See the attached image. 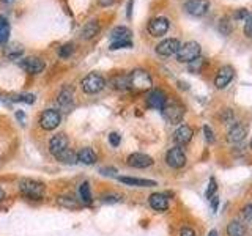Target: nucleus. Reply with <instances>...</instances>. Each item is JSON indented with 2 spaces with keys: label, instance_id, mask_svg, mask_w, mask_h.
Masks as SVG:
<instances>
[{
  "label": "nucleus",
  "instance_id": "obj_2",
  "mask_svg": "<svg viewBox=\"0 0 252 236\" xmlns=\"http://www.w3.org/2000/svg\"><path fill=\"white\" fill-rule=\"evenodd\" d=\"M19 191L22 195L29 197V199L39 200V199H43L44 194H46V186L41 183V181L24 178L19 181Z\"/></svg>",
  "mask_w": 252,
  "mask_h": 236
},
{
  "label": "nucleus",
  "instance_id": "obj_25",
  "mask_svg": "<svg viewBox=\"0 0 252 236\" xmlns=\"http://www.w3.org/2000/svg\"><path fill=\"white\" fill-rule=\"evenodd\" d=\"M227 235L228 236H244L246 235V225L240 222V220H232V222L227 225Z\"/></svg>",
  "mask_w": 252,
  "mask_h": 236
},
{
  "label": "nucleus",
  "instance_id": "obj_50",
  "mask_svg": "<svg viewBox=\"0 0 252 236\" xmlns=\"http://www.w3.org/2000/svg\"><path fill=\"white\" fill-rule=\"evenodd\" d=\"M18 118H19V120H22V118H24V114H22V112H18Z\"/></svg>",
  "mask_w": 252,
  "mask_h": 236
},
{
  "label": "nucleus",
  "instance_id": "obj_49",
  "mask_svg": "<svg viewBox=\"0 0 252 236\" xmlns=\"http://www.w3.org/2000/svg\"><path fill=\"white\" fill-rule=\"evenodd\" d=\"M208 236H219V235H218V232H216V230H211V232L208 233Z\"/></svg>",
  "mask_w": 252,
  "mask_h": 236
},
{
  "label": "nucleus",
  "instance_id": "obj_32",
  "mask_svg": "<svg viewBox=\"0 0 252 236\" xmlns=\"http://www.w3.org/2000/svg\"><path fill=\"white\" fill-rule=\"evenodd\" d=\"M11 101H16V102H27V104H33L35 102V94H29V93H22V94H13L10 96Z\"/></svg>",
  "mask_w": 252,
  "mask_h": 236
},
{
  "label": "nucleus",
  "instance_id": "obj_31",
  "mask_svg": "<svg viewBox=\"0 0 252 236\" xmlns=\"http://www.w3.org/2000/svg\"><path fill=\"white\" fill-rule=\"evenodd\" d=\"M205 65H207V60H205L203 57H197V59H194L192 61H189V63H188V69L191 71V73L197 74V73H200L202 68H203Z\"/></svg>",
  "mask_w": 252,
  "mask_h": 236
},
{
  "label": "nucleus",
  "instance_id": "obj_3",
  "mask_svg": "<svg viewBox=\"0 0 252 236\" xmlns=\"http://www.w3.org/2000/svg\"><path fill=\"white\" fill-rule=\"evenodd\" d=\"M161 112H162V117L165 118V121L170 124H178L183 121V118H185V107L183 104H180L178 101H165Z\"/></svg>",
  "mask_w": 252,
  "mask_h": 236
},
{
  "label": "nucleus",
  "instance_id": "obj_51",
  "mask_svg": "<svg viewBox=\"0 0 252 236\" xmlns=\"http://www.w3.org/2000/svg\"><path fill=\"white\" fill-rule=\"evenodd\" d=\"M2 2H3V3H13L14 0H2Z\"/></svg>",
  "mask_w": 252,
  "mask_h": 236
},
{
  "label": "nucleus",
  "instance_id": "obj_52",
  "mask_svg": "<svg viewBox=\"0 0 252 236\" xmlns=\"http://www.w3.org/2000/svg\"><path fill=\"white\" fill-rule=\"evenodd\" d=\"M251 149H252V140H251Z\"/></svg>",
  "mask_w": 252,
  "mask_h": 236
},
{
  "label": "nucleus",
  "instance_id": "obj_36",
  "mask_svg": "<svg viewBox=\"0 0 252 236\" xmlns=\"http://www.w3.org/2000/svg\"><path fill=\"white\" fill-rule=\"evenodd\" d=\"M244 35H246L248 38H252V13H249V16L246 18V21H244Z\"/></svg>",
  "mask_w": 252,
  "mask_h": 236
},
{
  "label": "nucleus",
  "instance_id": "obj_13",
  "mask_svg": "<svg viewBox=\"0 0 252 236\" xmlns=\"http://www.w3.org/2000/svg\"><path fill=\"white\" fill-rule=\"evenodd\" d=\"M153 157L144 153H132L128 156V165L134 169H147L153 165Z\"/></svg>",
  "mask_w": 252,
  "mask_h": 236
},
{
  "label": "nucleus",
  "instance_id": "obj_26",
  "mask_svg": "<svg viewBox=\"0 0 252 236\" xmlns=\"http://www.w3.org/2000/svg\"><path fill=\"white\" fill-rule=\"evenodd\" d=\"M55 159L63 162V164H68V165H74L77 164V153H74L73 149L66 148L65 151H62L60 154L55 156Z\"/></svg>",
  "mask_w": 252,
  "mask_h": 236
},
{
  "label": "nucleus",
  "instance_id": "obj_21",
  "mask_svg": "<svg viewBox=\"0 0 252 236\" xmlns=\"http://www.w3.org/2000/svg\"><path fill=\"white\" fill-rule=\"evenodd\" d=\"M99 22L98 21H89L81 30V38L82 39H92L99 33Z\"/></svg>",
  "mask_w": 252,
  "mask_h": 236
},
{
  "label": "nucleus",
  "instance_id": "obj_33",
  "mask_svg": "<svg viewBox=\"0 0 252 236\" xmlns=\"http://www.w3.org/2000/svg\"><path fill=\"white\" fill-rule=\"evenodd\" d=\"M114 87L118 90H126V88H129V84H128V76H115L114 77V81H112Z\"/></svg>",
  "mask_w": 252,
  "mask_h": 236
},
{
  "label": "nucleus",
  "instance_id": "obj_45",
  "mask_svg": "<svg viewBox=\"0 0 252 236\" xmlns=\"http://www.w3.org/2000/svg\"><path fill=\"white\" fill-rule=\"evenodd\" d=\"M115 0H98V3L101 6H110V5H114Z\"/></svg>",
  "mask_w": 252,
  "mask_h": 236
},
{
  "label": "nucleus",
  "instance_id": "obj_38",
  "mask_svg": "<svg viewBox=\"0 0 252 236\" xmlns=\"http://www.w3.org/2000/svg\"><path fill=\"white\" fill-rule=\"evenodd\" d=\"M203 134H205V139H207L208 144H213V142H215V132H213V129L208 124L203 126Z\"/></svg>",
  "mask_w": 252,
  "mask_h": 236
},
{
  "label": "nucleus",
  "instance_id": "obj_44",
  "mask_svg": "<svg viewBox=\"0 0 252 236\" xmlns=\"http://www.w3.org/2000/svg\"><path fill=\"white\" fill-rule=\"evenodd\" d=\"M102 200L107 202V203H117V202H120V197L118 195H104L102 197Z\"/></svg>",
  "mask_w": 252,
  "mask_h": 236
},
{
  "label": "nucleus",
  "instance_id": "obj_48",
  "mask_svg": "<svg viewBox=\"0 0 252 236\" xmlns=\"http://www.w3.org/2000/svg\"><path fill=\"white\" fill-rule=\"evenodd\" d=\"M3 199H5V192L2 191V189H0V203L3 202Z\"/></svg>",
  "mask_w": 252,
  "mask_h": 236
},
{
  "label": "nucleus",
  "instance_id": "obj_8",
  "mask_svg": "<svg viewBox=\"0 0 252 236\" xmlns=\"http://www.w3.org/2000/svg\"><path fill=\"white\" fill-rule=\"evenodd\" d=\"M165 162L172 169H181L186 165V154L180 147H173L165 154Z\"/></svg>",
  "mask_w": 252,
  "mask_h": 236
},
{
  "label": "nucleus",
  "instance_id": "obj_43",
  "mask_svg": "<svg viewBox=\"0 0 252 236\" xmlns=\"http://www.w3.org/2000/svg\"><path fill=\"white\" fill-rule=\"evenodd\" d=\"M230 120H233V114H232L230 109H227V110H224V114H222V123H227Z\"/></svg>",
  "mask_w": 252,
  "mask_h": 236
},
{
  "label": "nucleus",
  "instance_id": "obj_40",
  "mask_svg": "<svg viewBox=\"0 0 252 236\" xmlns=\"http://www.w3.org/2000/svg\"><path fill=\"white\" fill-rule=\"evenodd\" d=\"M132 43H131V39H128V41H112L110 43V49H120V47H131Z\"/></svg>",
  "mask_w": 252,
  "mask_h": 236
},
{
  "label": "nucleus",
  "instance_id": "obj_17",
  "mask_svg": "<svg viewBox=\"0 0 252 236\" xmlns=\"http://www.w3.org/2000/svg\"><path fill=\"white\" fill-rule=\"evenodd\" d=\"M192 136H194V131L191 126L181 124L177 128V131L173 132V140H175L177 145H188L189 142H191Z\"/></svg>",
  "mask_w": 252,
  "mask_h": 236
},
{
  "label": "nucleus",
  "instance_id": "obj_20",
  "mask_svg": "<svg viewBox=\"0 0 252 236\" xmlns=\"http://www.w3.org/2000/svg\"><path fill=\"white\" fill-rule=\"evenodd\" d=\"M118 181L126 186H136V187H153L156 186V181L144 179V178H131V177H120Z\"/></svg>",
  "mask_w": 252,
  "mask_h": 236
},
{
  "label": "nucleus",
  "instance_id": "obj_16",
  "mask_svg": "<svg viewBox=\"0 0 252 236\" xmlns=\"http://www.w3.org/2000/svg\"><path fill=\"white\" fill-rule=\"evenodd\" d=\"M165 101H167V96H165V93L162 90H150L148 96H147V106L152 107V109H158L161 110L165 104Z\"/></svg>",
  "mask_w": 252,
  "mask_h": 236
},
{
  "label": "nucleus",
  "instance_id": "obj_24",
  "mask_svg": "<svg viewBox=\"0 0 252 236\" xmlns=\"http://www.w3.org/2000/svg\"><path fill=\"white\" fill-rule=\"evenodd\" d=\"M3 54L6 55L8 59H13V60H18L24 55V47L19 43H10L5 46Z\"/></svg>",
  "mask_w": 252,
  "mask_h": 236
},
{
  "label": "nucleus",
  "instance_id": "obj_9",
  "mask_svg": "<svg viewBox=\"0 0 252 236\" xmlns=\"http://www.w3.org/2000/svg\"><path fill=\"white\" fill-rule=\"evenodd\" d=\"M181 47V43L177 38H167L156 46V54L161 57H170V55H177L178 49Z\"/></svg>",
  "mask_w": 252,
  "mask_h": 236
},
{
  "label": "nucleus",
  "instance_id": "obj_19",
  "mask_svg": "<svg viewBox=\"0 0 252 236\" xmlns=\"http://www.w3.org/2000/svg\"><path fill=\"white\" fill-rule=\"evenodd\" d=\"M148 203H150V206H152L155 211H159V212L167 211V208H169V199H167V195L159 194V192H155V194L150 195Z\"/></svg>",
  "mask_w": 252,
  "mask_h": 236
},
{
  "label": "nucleus",
  "instance_id": "obj_35",
  "mask_svg": "<svg viewBox=\"0 0 252 236\" xmlns=\"http://www.w3.org/2000/svg\"><path fill=\"white\" fill-rule=\"evenodd\" d=\"M248 16H249V10H248V8H236L235 13H233V18L236 21H246Z\"/></svg>",
  "mask_w": 252,
  "mask_h": 236
},
{
  "label": "nucleus",
  "instance_id": "obj_15",
  "mask_svg": "<svg viewBox=\"0 0 252 236\" xmlns=\"http://www.w3.org/2000/svg\"><path fill=\"white\" fill-rule=\"evenodd\" d=\"M74 102V90L71 88V87H63V88L60 90L59 96H57V104L62 110H65V112H68V109L73 106Z\"/></svg>",
  "mask_w": 252,
  "mask_h": 236
},
{
  "label": "nucleus",
  "instance_id": "obj_22",
  "mask_svg": "<svg viewBox=\"0 0 252 236\" xmlns=\"http://www.w3.org/2000/svg\"><path fill=\"white\" fill-rule=\"evenodd\" d=\"M131 35L132 33L128 27L118 26L110 31V39H112V41H128V39H131Z\"/></svg>",
  "mask_w": 252,
  "mask_h": 236
},
{
  "label": "nucleus",
  "instance_id": "obj_18",
  "mask_svg": "<svg viewBox=\"0 0 252 236\" xmlns=\"http://www.w3.org/2000/svg\"><path fill=\"white\" fill-rule=\"evenodd\" d=\"M68 144H69V140L65 134H57V136H54L49 142V151L54 156H57L62 151H65V149L68 148Z\"/></svg>",
  "mask_w": 252,
  "mask_h": 236
},
{
  "label": "nucleus",
  "instance_id": "obj_46",
  "mask_svg": "<svg viewBox=\"0 0 252 236\" xmlns=\"http://www.w3.org/2000/svg\"><path fill=\"white\" fill-rule=\"evenodd\" d=\"M114 172H115V170H112V169H101V173H102V175H114Z\"/></svg>",
  "mask_w": 252,
  "mask_h": 236
},
{
  "label": "nucleus",
  "instance_id": "obj_14",
  "mask_svg": "<svg viewBox=\"0 0 252 236\" xmlns=\"http://www.w3.org/2000/svg\"><path fill=\"white\" fill-rule=\"evenodd\" d=\"M246 136H248L246 126H244L243 123H235L227 132V140L230 142V144L236 145V144H241V142L246 139Z\"/></svg>",
  "mask_w": 252,
  "mask_h": 236
},
{
  "label": "nucleus",
  "instance_id": "obj_47",
  "mask_svg": "<svg viewBox=\"0 0 252 236\" xmlns=\"http://www.w3.org/2000/svg\"><path fill=\"white\" fill-rule=\"evenodd\" d=\"M131 11H132V0L128 2V18H131Z\"/></svg>",
  "mask_w": 252,
  "mask_h": 236
},
{
  "label": "nucleus",
  "instance_id": "obj_42",
  "mask_svg": "<svg viewBox=\"0 0 252 236\" xmlns=\"http://www.w3.org/2000/svg\"><path fill=\"white\" fill-rule=\"evenodd\" d=\"M180 236H195V232L192 230L191 227H183L180 232Z\"/></svg>",
  "mask_w": 252,
  "mask_h": 236
},
{
  "label": "nucleus",
  "instance_id": "obj_27",
  "mask_svg": "<svg viewBox=\"0 0 252 236\" xmlns=\"http://www.w3.org/2000/svg\"><path fill=\"white\" fill-rule=\"evenodd\" d=\"M8 36H10V22L5 16L0 14V46L8 41Z\"/></svg>",
  "mask_w": 252,
  "mask_h": 236
},
{
  "label": "nucleus",
  "instance_id": "obj_29",
  "mask_svg": "<svg viewBox=\"0 0 252 236\" xmlns=\"http://www.w3.org/2000/svg\"><path fill=\"white\" fill-rule=\"evenodd\" d=\"M57 203L63 208H69V209H77L81 208V203H79L73 197H57Z\"/></svg>",
  "mask_w": 252,
  "mask_h": 236
},
{
  "label": "nucleus",
  "instance_id": "obj_6",
  "mask_svg": "<svg viewBox=\"0 0 252 236\" xmlns=\"http://www.w3.org/2000/svg\"><path fill=\"white\" fill-rule=\"evenodd\" d=\"M62 121V115L59 110L55 109H47L39 115V126L46 131H52L55 129Z\"/></svg>",
  "mask_w": 252,
  "mask_h": 236
},
{
  "label": "nucleus",
  "instance_id": "obj_39",
  "mask_svg": "<svg viewBox=\"0 0 252 236\" xmlns=\"http://www.w3.org/2000/svg\"><path fill=\"white\" fill-rule=\"evenodd\" d=\"M120 142H122V137L118 136L117 132H110L109 134V144L112 145L114 148H117L118 145H120Z\"/></svg>",
  "mask_w": 252,
  "mask_h": 236
},
{
  "label": "nucleus",
  "instance_id": "obj_34",
  "mask_svg": "<svg viewBox=\"0 0 252 236\" xmlns=\"http://www.w3.org/2000/svg\"><path fill=\"white\" fill-rule=\"evenodd\" d=\"M74 52V44L73 43H66V44H63L60 49H59V55L62 59H68L71 54Z\"/></svg>",
  "mask_w": 252,
  "mask_h": 236
},
{
  "label": "nucleus",
  "instance_id": "obj_37",
  "mask_svg": "<svg viewBox=\"0 0 252 236\" xmlns=\"http://www.w3.org/2000/svg\"><path fill=\"white\" fill-rule=\"evenodd\" d=\"M216 189H218L216 181H215V178H211V179H210V184H208V189H207V199H208V200H211V199H213V195L216 194Z\"/></svg>",
  "mask_w": 252,
  "mask_h": 236
},
{
  "label": "nucleus",
  "instance_id": "obj_28",
  "mask_svg": "<svg viewBox=\"0 0 252 236\" xmlns=\"http://www.w3.org/2000/svg\"><path fill=\"white\" fill-rule=\"evenodd\" d=\"M218 29H219V31L222 35H225V36L230 35L232 31H233V22L230 19V16H222V18H220V21H219Z\"/></svg>",
  "mask_w": 252,
  "mask_h": 236
},
{
  "label": "nucleus",
  "instance_id": "obj_5",
  "mask_svg": "<svg viewBox=\"0 0 252 236\" xmlns=\"http://www.w3.org/2000/svg\"><path fill=\"white\" fill-rule=\"evenodd\" d=\"M197 57H200V44L197 41H188L181 44L177 52V60L180 63H189Z\"/></svg>",
  "mask_w": 252,
  "mask_h": 236
},
{
  "label": "nucleus",
  "instance_id": "obj_30",
  "mask_svg": "<svg viewBox=\"0 0 252 236\" xmlns=\"http://www.w3.org/2000/svg\"><path fill=\"white\" fill-rule=\"evenodd\" d=\"M79 195H81V200H82L84 205H90L93 202V199H92V191H90V184L87 183V181H85V183H82L81 187H79Z\"/></svg>",
  "mask_w": 252,
  "mask_h": 236
},
{
  "label": "nucleus",
  "instance_id": "obj_10",
  "mask_svg": "<svg viewBox=\"0 0 252 236\" xmlns=\"http://www.w3.org/2000/svg\"><path fill=\"white\" fill-rule=\"evenodd\" d=\"M210 8L208 0H186L185 2V11L188 14L194 16V18H200L205 16Z\"/></svg>",
  "mask_w": 252,
  "mask_h": 236
},
{
  "label": "nucleus",
  "instance_id": "obj_4",
  "mask_svg": "<svg viewBox=\"0 0 252 236\" xmlns=\"http://www.w3.org/2000/svg\"><path fill=\"white\" fill-rule=\"evenodd\" d=\"M81 87H82L84 93H87V94H94V93H99L102 88H104V87H106V81H104V77H102L101 74L90 73V74H87L82 79Z\"/></svg>",
  "mask_w": 252,
  "mask_h": 236
},
{
  "label": "nucleus",
  "instance_id": "obj_11",
  "mask_svg": "<svg viewBox=\"0 0 252 236\" xmlns=\"http://www.w3.org/2000/svg\"><path fill=\"white\" fill-rule=\"evenodd\" d=\"M169 26L170 24H169L167 18H164V16H158V18H153L148 22V31L152 36L159 38V36H164L165 33H167Z\"/></svg>",
  "mask_w": 252,
  "mask_h": 236
},
{
  "label": "nucleus",
  "instance_id": "obj_41",
  "mask_svg": "<svg viewBox=\"0 0 252 236\" xmlns=\"http://www.w3.org/2000/svg\"><path fill=\"white\" fill-rule=\"evenodd\" d=\"M243 217L248 220V222H252V203L246 205V206L243 208Z\"/></svg>",
  "mask_w": 252,
  "mask_h": 236
},
{
  "label": "nucleus",
  "instance_id": "obj_1",
  "mask_svg": "<svg viewBox=\"0 0 252 236\" xmlns=\"http://www.w3.org/2000/svg\"><path fill=\"white\" fill-rule=\"evenodd\" d=\"M128 84H129V88L134 91H147L152 88L153 79L145 69H134L128 76Z\"/></svg>",
  "mask_w": 252,
  "mask_h": 236
},
{
  "label": "nucleus",
  "instance_id": "obj_7",
  "mask_svg": "<svg viewBox=\"0 0 252 236\" xmlns=\"http://www.w3.org/2000/svg\"><path fill=\"white\" fill-rule=\"evenodd\" d=\"M233 77H235V69L230 65L220 66L219 71L216 73V77H215V87L218 90H224V88H227V85H230Z\"/></svg>",
  "mask_w": 252,
  "mask_h": 236
},
{
  "label": "nucleus",
  "instance_id": "obj_12",
  "mask_svg": "<svg viewBox=\"0 0 252 236\" xmlns=\"http://www.w3.org/2000/svg\"><path fill=\"white\" fill-rule=\"evenodd\" d=\"M21 66H22V69H26L30 74H39L44 71L46 63L39 57H26L21 60Z\"/></svg>",
  "mask_w": 252,
  "mask_h": 236
},
{
  "label": "nucleus",
  "instance_id": "obj_23",
  "mask_svg": "<svg viewBox=\"0 0 252 236\" xmlns=\"http://www.w3.org/2000/svg\"><path fill=\"white\" fill-rule=\"evenodd\" d=\"M77 162H82L85 165H92L96 162V153L92 148H82L77 153Z\"/></svg>",
  "mask_w": 252,
  "mask_h": 236
}]
</instances>
